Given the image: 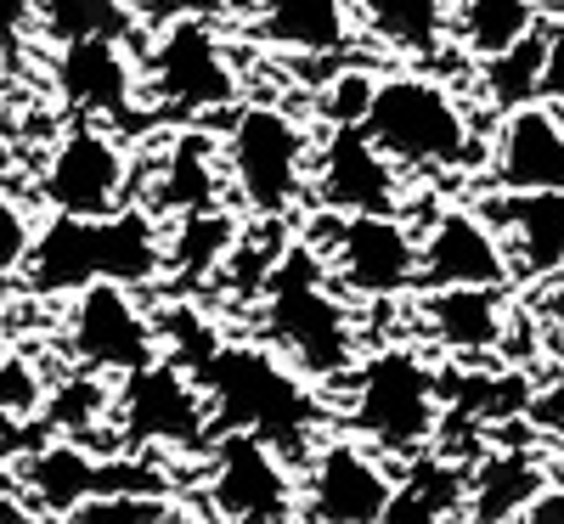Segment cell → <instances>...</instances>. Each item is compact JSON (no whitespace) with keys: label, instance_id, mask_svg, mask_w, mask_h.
<instances>
[{"label":"cell","instance_id":"1","mask_svg":"<svg viewBox=\"0 0 564 524\" xmlns=\"http://www.w3.org/2000/svg\"><path fill=\"white\" fill-rule=\"evenodd\" d=\"M170 265V237L159 215L141 204L102 215V220H74V215H45L34 254L23 265V288L34 299H79L85 288H148Z\"/></svg>","mask_w":564,"mask_h":524},{"label":"cell","instance_id":"2","mask_svg":"<svg viewBox=\"0 0 564 524\" xmlns=\"http://www.w3.org/2000/svg\"><path fill=\"white\" fill-rule=\"evenodd\" d=\"M260 345H271L305 384H339L361 367V327L350 299H339L334 276L305 237L282 254L260 294Z\"/></svg>","mask_w":564,"mask_h":524},{"label":"cell","instance_id":"3","mask_svg":"<svg viewBox=\"0 0 564 524\" xmlns=\"http://www.w3.org/2000/svg\"><path fill=\"white\" fill-rule=\"evenodd\" d=\"M198 390L209 395L215 435H260L265 446L294 457L322 446V395L271 345H226L198 372Z\"/></svg>","mask_w":564,"mask_h":524},{"label":"cell","instance_id":"4","mask_svg":"<svg viewBox=\"0 0 564 524\" xmlns=\"http://www.w3.org/2000/svg\"><path fill=\"white\" fill-rule=\"evenodd\" d=\"M361 130L401 175L468 170V159H480L463 97L435 74H379Z\"/></svg>","mask_w":564,"mask_h":524},{"label":"cell","instance_id":"5","mask_svg":"<svg viewBox=\"0 0 564 524\" xmlns=\"http://www.w3.org/2000/svg\"><path fill=\"white\" fill-rule=\"evenodd\" d=\"M350 435L384 457H423L441 440L446 401H441V372L423 361L412 345H379L367 350L350 372V406H345Z\"/></svg>","mask_w":564,"mask_h":524},{"label":"cell","instance_id":"6","mask_svg":"<svg viewBox=\"0 0 564 524\" xmlns=\"http://www.w3.org/2000/svg\"><path fill=\"white\" fill-rule=\"evenodd\" d=\"M226 159V193L254 220H289L300 198H311V130L271 102H243L220 135Z\"/></svg>","mask_w":564,"mask_h":524},{"label":"cell","instance_id":"7","mask_svg":"<svg viewBox=\"0 0 564 524\" xmlns=\"http://www.w3.org/2000/svg\"><path fill=\"white\" fill-rule=\"evenodd\" d=\"M322 254L334 288L350 305H395L401 294L423 288V249L401 215H322L305 231Z\"/></svg>","mask_w":564,"mask_h":524},{"label":"cell","instance_id":"8","mask_svg":"<svg viewBox=\"0 0 564 524\" xmlns=\"http://www.w3.org/2000/svg\"><path fill=\"white\" fill-rule=\"evenodd\" d=\"M141 97L153 102V113L164 108L175 119H204V113L238 108L243 74L209 18H186V23L153 29L148 52H141Z\"/></svg>","mask_w":564,"mask_h":524},{"label":"cell","instance_id":"9","mask_svg":"<svg viewBox=\"0 0 564 524\" xmlns=\"http://www.w3.org/2000/svg\"><path fill=\"white\" fill-rule=\"evenodd\" d=\"M130 186H135V164L130 148L102 130V124H68L40 159L34 175V198L52 215H74V220H102L130 209Z\"/></svg>","mask_w":564,"mask_h":524},{"label":"cell","instance_id":"10","mask_svg":"<svg viewBox=\"0 0 564 524\" xmlns=\"http://www.w3.org/2000/svg\"><path fill=\"white\" fill-rule=\"evenodd\" d=\"M113 423L130 451H204L209 440H220L198 378L170 361H153L124 378Z\"/></svg>","mask_w":564,"mask_h":524},{"label":"cell","instance_id":"11","mask_svg":"<svg viewBox=\"0 0 564 524\" xmlns=\"http://www.w3.org/2000/svg\"><path fill=\"white\" fill-rule=\"evenodd\" d=\"M395 496V468L356 435H334L305 457L300 524H384Z\"/></svg>","mask_w":564,"mask_h":524},{"label":"cell","instance_id":"12","mask_svg":"<svg viewBox=\"0 0 564 524\" xmlns=\"http://www.w3.org/2000/svg\"><path fill=\"white\" fill-rule=\"evenodd\" d=\"M204 502L220 524H289L300 491L276 446H265L260 435H220L209 446Z\"/></svg>","mask_w":564,"mask_h":524},{"label":"cell","instance_id":"13","mask_svg":"<svg viewBox=\"0 0 564 524\" xmlns=\"http://www.w3.org/2000/svg\"><path fill=\"white\" fill-rule=\"evenodd\" d=\"M63 350L85 367V372H141L164 361L159 356V327H153V310H141L130 288H85L79 299H68V316H63Z\"/></svg>","mask_w":564,"mask_h":524},{"label":"cell","instance_id":"14","mask_svg":"<svg viewBox=\"0 0 564 524\" xmlns=\"http://www.w3.org/2000/svg\"><path fill=\"white\" fill-rule=\"evenodd\" d=\"M311 204L322 215H395L401 170L372 148L367 130H327L311 159Z\"/></svg>","mask_w":564,"mask_h":524},{"label":"cell","instance_id":"15","mask_svg":"<svg viewBox=\"0 0 564 524\" xmlns=\"http://www.w3.org/2000/svg\"><path fill=\"white\" fill-rule=\"evenodd\" d=\"M423 249V288H508L513 265L491 220L468 204L435 209L430 226L417 231Z\"/></svg>","mask_w":564,"mask_h":524},{"label":"cell","instance_id":"16","mask_svg":"<svg viewBox=\"0 0 564 524\" xmlns=\"http://www.w3.org/2000/svg\"><path fill=\"white\" fill-rule=\"evenodd\" d=\"M52 85L74 113H85V124H113V119H130L141 102V63L130 57L124 40L57 45Z\"/></svg>","mask_w":564,"mask_h":524},{"label":"cell","instance_id":"17","mask_svg":"<svg viewBox=\"0 0 564 524\" xmlns=\"http://www.w3.org/2000/svg\"><path fill=\"white\" fill-rule=\"evenodd\" d=\"M497 193H564V119L558 108L536 102L497 119V135L486 148Z\"/></svg>","mask_w":564,"mask_h":524},{"label":"cell","instance_id":"18","mask_svg":"<svg viewBox=\"0 0 564 524\" xmlns=\"http://www.w3.org/2000/svg\"><path fill=\"white\" fill-rule=\"evenodd\" d=\"M480 215L502 237L513 282H558L564 276V193H491Z\"/></svg>","mask_w":564,"mask_h":524},{"label":"cell","instance_id":"19","mask_svg":"<svg viewBox=\"0 0 564 524\" xmlns=\"http://www.w3.org/2000/svg\"><path fill=\"white\" fill-rule=\"evenodd\" d=\"M412 321L446 356L486 361L502 350L513 310L502 305V288H423V299L412 305Z\"/></svg>","mask_w":564,"mask_h":524},{"label":"cell","instance_id":"20","mask_svg":"<svg viewBox=\"0 0 564 524\" xmlns=\"http://www.w3.org/2000/svg\"><path fill=\"white\" fill-rule=\"evenodd\" d=\"M220 193H226V159H220V141L204 135V130H181L170 135V148L159 159V175L148 186L141 209L148 215H204V209H220Z\"/></svg>","mask_w":564,"mask_h":524},{"label":"cell","instance_id":"21","mask_svg":"<svg viewBox=\"0 0 564 524\" xmlns=\"http://www.w3.org/2000/svg\"><path fill=\"white\" fill-rule=\"evenodd\" d=\"M361 18L356 0H260L254 7V34L289 57H345Z\"/></svg>","mask_w":564,"mask_h":524},{"label":"cell","instance_id":"22","mask_svg":"<svg viewBox=\"0 0 564 524\" xmlns=\"http://www.w3.org/2000/svg\"><path fill=\"white\" fill-rule=\"evenodd\" d=\"M468 518V462L446 451H423L395 473V496L384 524H457Z\"/></svg>","mask_w":564,"mask_h":524},{"label":"cell","instance_id":"23","mask_svg":"<svg viewBox=\"0 0 564 524\" xmlns=\"http://www.w3.org/2000/svg\"><path fill=\"white\" fill-rule=\"evenodd\" d=\"M547 491V473L531 451L497 446L468 462V524H513Z\"/></svg>","mask_w":564,"mask_h":524},{"label":"cell","instance_id":"24","mask_svg":"<svg viewBox=\"0 0 564 524\" xmlns=\"http://www.w3.org/2000/svg\"><path fill=\"white\" fill-rule=\"evenodd\" d=\"M542 34V0H452V40L463 57L491 63Z\"/></svg>","mask_w":564,"mask_h":524},{"label":"cell","instance_id":"25","mask_svg":"<svg viewBox=\"0 0 564 524\" xmlns=\"http://www.w3.org/2000/svg\"><path fill=\"white\" fill-rule=\"evenodd\" d=\"M23 491H29L45 513L74 518L90 496H102V462L90 457L79 440H52V446H40V451L23 462Z\"/></svg>","mask_w":564,"mask_h":524},{"label":"cell","instance_id":"26","mask_svg":"<svg viewBox=\"0 0 564 524\" xmlns=\"http://www.w3.org/2000/svg\"><path fill=\"white\" fill-rule=\"evenodd\" d=\"M356 18L395 57L430 63L452 34V0H356Z\"/></svg>","mask_w":564,"mask_h":524},{"label":"cell","instance_id":"27","mask_svg":"<svg viewBox=\"0 0 564 524\" xmlns=\"http://www.w3.org/2000/svg\"><path fill=\"white\" fill-rule=\"evenodd\" d=\"M141 23L135 0H34V29L45 45H85V40H130Z\"/></svg>","mask_w":564,"mask_h":524},{"label":"cell","instance_id":"28","mask_svg":"<svg viewBox=\"0 0 564 524\" xmlns=\"http://www.w3.org/2000/svg\"><path fill=\"white\" fill-rule=\"evenodd\" d=\"M238 237H243V226L231 220L226 209L186 215V220H175V231H170V265H164V271H175L181 282H193V288H198L204 276H220L226 254L238 249Z\"/></svg>","mask_w":564,"mask_h":524},{"label":"cell","instance_id":"29","mask_svg":"<svg viewBox=\"0 0 564 524\" xmlns=\"http://www.w3.org/2000/svg\"><path fill=\"white\" fill-rule=\"evenodd\" d=\"M480 97H486V108L497 119L542 102V34H531L525 45H513V52L480 63Z\"/></svg>","mask_w":564,"mask_h":524},{"label":"cell","instance_id":"30","mask_svg":"<svg viewBox=\"0 0 564 524\" xmlns=\"http://www.w3.org/2000/svg\"><path fill=\"white\" fill-rule=\"evenodd\" d=\"M119 395L102 390V372H79V378H63L57 390H45V423L52 428H68V435H90L102 417H113Z\"/></svg>","mask_w":564,"mask_h":524},{"label":"cell","instance_id":"31","mask_svg":"<svg viewBox=\"0 0 564 524\" xmlns=\"http://www.w3.org/2000/svg\"><path fill=\"white\" fill-rule=\"evenodd\" d=\"M372 90H379V74L372 68H345L322 85L316 97V113L327 130H361L367 124V108H372Z\"/></svg>","mask_w":564,"mask_h":524},{"label":"cell","instance_id":"32","mask_svg":"<svg viewBox=\"0 0 564 524\" xmlns=\"http://www.w3.org/2000/svg\"><path fill=\"white\" fill-rule=\"evenodd\" d=\"M34 237H40V226H34L29 204H18V193L0 186V282L23 276V265L34 254Z\"/></svg>","mask_w":564,"mask_h":524},{"label":"cell","instance_id":"33","mask_svg":"<svg viewBox=\"0 0 564 524\" xmlns=\"http://www.w3.org/2000/svg\"><path fill=\"white\" fill-rule=\"evenodd\" d=\"M68 524H170L164 496H90Z\"/></svg>","mask_w":564,"mask_h":524},{"label":"cell","instance_id":"34","mask_svg":"<svg viewBox=\"0 0 564 524\" xmlns=\"http://www.w3.org/2000/svg\"><path fill=\"white\" fill-rule=\"evenodd\" d=\"M45 401V384H40V372L23 367V361H0V412L7 417H29L34 406Z\"/></svg>","mask_w":564,"mask_h":524},{"label":"cell","instance_id":"35","mask_svg":"<svg viewBox=\"0 0 564 524\" xmlns=\"http://www.w3.org/2000/svg\"><path fill=\"white\" fill-rule=\"evenodd\" d=\"M542 102L564 108V18L542 23Z\"/></svg>","mask_w":564,"mask_h":524},{"label":"cell","instance_id":"36","mask_svg":"<svg viewBox=\"0 0 564 524\" xmlns=\"http://www.w3.org/2000/svg\"><path fill=\"white\" fill-rule=\"evenodd\" d=\"M135 12L148 29H170V23H186V18H220V0H135Z\"/></svg>","mask_w":564,"mask_h":524},{"label":"cell","instance_id":"37","mask_svg":"<svg viewBox=\"0 0 564 524\" xmlns=\"http://www.w3.org/2000/svg\"><path fill=\"white\" fill-rule=\"evenodd\" d=\"M525 423H531V428H542V435H564V372H553L547 384H536Z\"/></svg>","mask_w":564,"mask_h":524},{"label":"cell","instance_id":"38","mask_svg":"<svg viewBox=\"0 0 564 524\" xmlns=\"http://www.w3.org/2000/svg\"><path fill=\"white\" fill-rule=\"evenodd\" d=\"M531 316H536V327H542V345L564 361V276H558V282H547L542 299L531 305Z\"/></svg>","mask_w":564,"mask_h":524},{"label":"cell","instance_id":"39","mask_svg":"<svg viewBox=\"0 0 564 524\" xmlns=\"http://www.w3.org/2000/svg\"><path fill=\"white\" fill-rule=\"evenodd\" d=\"M513 524H564V491L558 485H547L520 518H513Z\"/></svg>","mask_w":564,"mask_h":524},{"label":"cell","instance_id":"40","mask_svg":"<svg viewBox=\"0 0 564 524\" xmlns=\"http://www.w3.org/2000/svg\"><path fill=\"white\" fill-rule=\"evenodd\" d=\"M0 361H7V327H0Z\"/></svg>","mask_w":564,"mask_h":524},{"label":"cell","instance_id":"41","mask_svg":"<svg viewBox=\"0 0 564 524\" xmlns=\"http://www.w3.org/2000/svg\"><path fill=\"white\" fill-rule=\"evenodd\" d=\"M170 524H181V518H170Z\"/></svg>","mask_w":564,"mask_h":524}]
</instances>
